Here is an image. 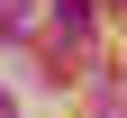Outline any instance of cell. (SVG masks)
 <instances>
[{"label":"cell","instance_id":"obj_1","mask_svg":"<svg viewBox=\"0 0 127 118\" xmlns=\"http://www.w3.org/2000/svg\"><path fill=\"white\" fill-rule=\"evenodd\" d=\"M55 27H64L73 45H82V37H91V0H55Z\"/></svg>","mask_w":127,"mask_h":118},{"label":"cell","instance_id":"obj_2","mask_svg":"<svg viewBox=\"0 0 127 118\" xmlns=\"http://www.w3.org/2000/svg\"><path fill=\"white\" fill-rule=\"evenodd\" d=\"M0 118H9V91H0Z\"/></svg>","mask_w":127,"mask_h":118}]
</instances>
